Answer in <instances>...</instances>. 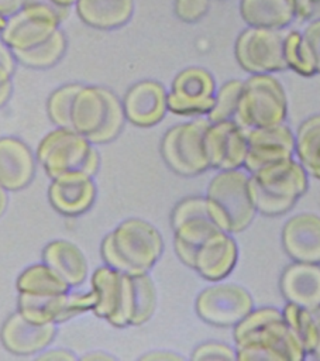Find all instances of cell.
<instances>
[{
    "label": "cell",
    "mask_w": 320,
    "mask_h": 361,
    "mask_svg": "<svg viewBox=\"0 0 320 361\" xmlns=\"http://www.w3.org/2000/svg\"><path fill=\"white\" fill-rule=\"evenodd\" d=\"M237 361H302L307 355L282 310L254 307L233 327Z\"/></svg>",
    "instance_id": "cell-1"
},
{
    "label": "cell",
    "mask_w": 320,
    "mask_h": 361,
    "mask_svg": "<svg viewBox=\"0 0 320 361\" xmlns=\"http://www.w3.org/2000/svg\"><path fill=\"white\" fill-rule=\"evenodd\" d=\"M162 252V234L152 223L140 217L120 221L100 243L103 264L128 275L149 272Z\"/></svg>",
    "instance_id": "cell-2"
},
{
    "label": "cell",
    "mask_w": 320,
    "mask_h": 361,
    "mask_svg": "<svg viewBox=\"0 0 320 361\" xmlns=\"http://www.w3.org/2000/svg\"><path fill=\"white\" fill-rule=\"evenodd\" d=\"M309 178L295 157L265 165L250 173L257 213L268 217L288 213L307 192Z\"/></svg>",
    "instance_id": "cell-3"
},
{
    "label": "cell",
    "mask_w": 320,
    "mask_h": 361,
    "mask_svg": "<svg viewBox=\"0 0 320 361\" xmlns=\"http://www.w3.org/2000/svg\"><path fill=\"white\" fill-rule=\"evenodd\" d=\"M125 121L121 99L113 90L99 85L82 83L72 104V128L94 145H101L116 140Z\"/></svg>",
    "instance_id": "cell-4"
},
{
    "label": "cell",
    "mask_w": 320,
    "mask_h": 361,
    "mask_svg": "<svg viewBox=\"0 0 320 361\" xmlns=\"http://www.w3.org/2000/svg\"><path fill=\"white\" fill-rule=\"evenodd\" d=\"M204 197L214 223L230 234L244 231L257 216L250 172L244 168L217 171L207 185Z\"/></svg>",
    "instance_id": "cell-5"
},
{
    "label": "cell",
    "mask_w": 320,
    "mask_h": 361,
    "mask_svg": "<svg viewBox=\"0 0 320 361\" xmlns=\"http://www.w3.org/2000/svg\"><path fill=\"white\" fill-rule=\"evenodd\" d=\"M96 147L72 127H55L38 142L35 158L51 179L72 171L94 176L100 166Z\"/></svg>",
    "instance_id": "cell-6"
},
{
    "label": "cell",
    "mask_w": 320,
    "mask_h": 361,
    "mask_svg": "<svg viewBox=\"0 0 320 361\" xmlns=\"http://www.w3.org/2000/svg\"><path fill=\"white\" fill-rule=\"evenodd\" d=\"M288 96L273 73H251L242 85L234 121L244 130L285 123Z\"/></svg>",
    "instance_id": "cell-7"
},
{
    "label": "cell",
    "mask_w": 320,
    "mask_h": 361,
    "mask_svg": "<svg viewBox=\"0 0 320 361\" xmlns=\"http://www.w3.org/2000/svg\"><path fill=\"white\" fill-rule=\"evenodd\" d=\"M210 120L195 117L168 128L161 140V157L180 176H196L210 169L204 135Z\"/></svg>",
    "instance_id": "cell-8"
},
{
    "label": "cell",
    "mask_w": 320,
    "mask_h": 361,
    "mask_svg": "<svg viewBox=\"0 0 320 361\" xmlns=\"http://www.w3.org/2000/svg\"><path fill=\"white\" fill-rule=\"evenodd\" d=\"M175 254L192 268L199 245L220 227L211 219L204 196H187L179 200L171 213Z\"/></svg>",
    "instance_id": "cell-9"
},
{
    "label": "cell",
    "mask_w": 320,
    "mask_h": 361,
    "mask_svg": "<svg viewBox=\"0 0 320 361\" xmlns=\"http://www.w3.org/2000/svg\"><path fill=\"white\" fill-rule=\"evenodd\" d=\"M90 289L96 295L92 313L113 327H130L133 319V279L109 265L90 274Z\"/></svg>",
    "instance_id": "cell-10"
},
{
    "label": "cell",
    "mask_w": 320,
    "mask_h": 361,
    "mask_svg": "<svg viewBox=\"0 0 320 361\" xmlns=\"http://www.w3.org/2000/svg\"><path fill=\"white\" fill-rule=\"evenodd\" d=\"M62 23L61 13L48 0L25 1L7 17L0 37L13 52L24 51L48 39Z\"/></svg>",
    "instance_id": "cell-11"
},
{
    "label": "cell",
    "mask_w": 320,
    "mask_h": 361,
    "mask_svg": "<svg viewBox=\"0 0 320 361\" xmlns=\"http://www.w3.org/2000/svg\"><path fill=\"white\" fill-rule=\"evenodd\" d=\"M285 30L248 27L242 30L234 44L237 63L251 73H276L286 71L283 56Z\"/></svg>",
    "instance_id": "cell-12"
},
{
    "label": "cell",
    "mask_w": 320,
    "mask_h": 361,
    "mask_svg": "<svg viewBox=\"0 0 320 361\" xmlns=\"http://www.w3.org/2000/svg\"><path fill=\"white\" fill-rule=\"evenodd\" d=\"M254 307V299L242 285L223 281L202 289L195 300L199 319L214 327L233 329Z\"/></svg>",
    "instance_id": "cell-13"
},
{
    "label": "cell",
    "mask_w": 320,
    "mask_h": 361,
    "mask_svg": "<svg viewBox=\"0 0 320 361\" xmlns=\"http://www.w3.org/2000/svg\"><path fill=\"white\" fill-rule=\"evenodd\" d=\"M217 85L202 66H187L172 79L168 90V111L183 117H206L213 107Z\"/></svg>",
    "instance_id": "cell-14"
},
{
    "label": "cell",
    "mask_w": 320,
    "mask_h": 361,
    "mask_svg": "<svg viewBox=\"0 0 320 361\" xmlns=\"http://www.w3.org/2000/svg\"><path fill=\"white\" fill-rule=\"evenodd\" d=\"M96 305V295L92 289H70L58 295H27L18 293L17 312L25 319L38 324H61L86 312H92Z\"/></svg>",
    "instance_id": "cell-15"
},
{
    "label": "cell",
    "mask_w": 320,
    "mask_h": 361,
    "mask_svg": "<svg viewBox=\"0 0 320 361\" xmlns=\"http://www.w3.org/2000/svg\"><path fill=\"white\" fill-rule=\"evenodd\" d=\"M248 151L244 169H257L295 157V133L286 123L245 130Z\"/></svg>",
    "instance_id": "cell-16"
},
{
    "label": "cell",
    "mask_w": 320,
    "mask_h": 361,
    "mask_svg": "<svg viewBox=\"0 0 320 361\" xmlns=\"http://www.w3.org/2000/svg\"><path fill=\"white\" fill-rule=\"evenodd\" d=\"M210 169L227 171L244 168L248 142L247 131L234 120L211 123L204 135Z\"/></svg>",
    "instance_id": "cell-17"
},
{
    "label": "cell",
    "mask_w": 320,
    "mask_h": 361,
    "mask_svg": "<svg viewBox=\"0 0 320 361\" xmlns=\"http://www.w3.org/2000/svg\"><path fill=\"white\" fill-rule=\"evenodd\" d=\"M125 120L141 128L159 124L168 113V90L154 79H142L131 85L123 99Z\"/></svg>",
    "instance_id": "cell-18"
},
{
    "label": "cell",
    "mask_w": 320,
    "mask_h": 361,
    "mask_svg": "<svg viewBox=\"0 0 320 361\" xmlns=\"http://www.w3.org/2000/svg\"><path fill=\"white\" fill-rule=\"evenodd\" d=\"M97 188L93 176L72 171L51 179L48 186V202L61 216L78 217L85 214L94 203Z\"/></svg>",
    "instance_id": "cell-19"
},
{
    "label": "cell",
    "mask_w": 320,
    "mask_h": 361,
    "mask_svg": "<svg viewBox=\"0 0 320 361\" xmlns=\"http://www.w3.org/2000/svg\"><path fill=\"white\" fill-rule=\"evenodd\" d=\"M56 336V324H38L20 312L11 313L0 327L3 347L20 357H35L51 345Z\"/></svg>",
    "instance_id": "cell-20"
},
{
    "label": "cell",
    "mask_w": 320,
    "mask_h": 361,
    "mask_svg": "<svg viewBox=\"0 0 320 361\" xmlns=\"http://www.w3.org/2000/svg\"><path fill=\"white\" fill-rule=\"evenodd\" d=\"M237 261V241L233 234L220 228L199 245L192 269L209 282H219L233 272Z\"/></svg>",
    "instance_id": "cell-21"
},
{
    "label": "cell",
    "mask_w": 320,
    "mask_h": 361,
    "mask_svg": "<svg viewBox=\"0 0 320 361\" xmlns=\"http://www.w3.org/2000/svg\"><path fill=\"white\" fill-rule=\"evenodd\" d=\"M281 243L292 261L320 264V216L303 212L289 217L282 227Z\"/></svg>",
    "instance_id": "cell-22"
},
{
    "label": "cell",
    "mask_w": 320,
    "mask_h": 361,
    "mask_svg": "<svg viewBox=\"0 0 320 361\" xmlns=\"http://www.w3.org/2000/svg\"><path fill=\"white\" fill-rule=\"evenodd\" d=\"M35 152L21 138L0 137V185L8 192L28 186L35 175Z\"/></svg>",
    "instance_id": "cell-23"
},
{
    "label": "cell",
    "mask_w": 320,
    "mask_h": 361,
    "mask_svg": "<svg viewBox=\"0 0 320 361\" xmlns=\"http://www.w3.org/2000/svg\"><path fill=\"white\" fill-rule=\"evenodd\" d=\"M283 299L310 312L320 309V264L293 261L281 274Z\"/></svg>",
    "instance_id": "cell-24"
},
{
    "label": "cell",
    "mask_w": 320,
    "mask_h": 361,
    "mask_svg": "<svg viewBox=\"0 0 320 361\" xmlns=\"http://www.w3.org/2000/svg\"><path fill=\"white\" fill-rule=\"evenodd\" d=\"M41 261L49 265L72 289L89 278V265L82 250L68 240H52L41 252Z\"/></svg>",
    "instance_id": "cell-25"
},
{
    "label": "cell",
    "mask_w": 320,
    "mask_h": 361,
    "mask_svg": "<svg viewBox=\"0 0 320 361\" xmlns=\"http://www.w3.org/2000/svg\"><path fill=\"white\" fill-rule=\"evenodd\" d=\"M75 13L87 27L100 31L125 25L134 14V0H76Z\"/></svg>",
    "instance_id": "cell-26"
},
{
    "label": "cell",
    "mask_w": 320,
    "mask_h": 361,
    "mask_svg": "<svg viewBox=\"0 0 320 361\" xmlns=\"http://www.w3.org/2000/svg\"><path fill=\"white\" fill-rule=\"evenodd\" d=\"M240 16L248 27L283 30L295 18L289 0H240Z\"/></svg>",
    "instance_id": "cell-27"
},
{
    "label": "cell",
    "mask_w": 320,
    "mask_h": 361,
    "mask_svg": "<svg viewBox=\"0 0 320 361\" xmlns=\"http://www.w3.org/2000/svg\"><path fill=\"white\" fill-rule=\"evenodd\" d=\"M295 158L310 178L320 180V113L299 124L295 133Z\"/></svg>",
    "instance_id": "cell-28"
},
{
    "label": "cell",
    "mask_w": 320,
    "mask_h": 361,
    "mask_svg": "<svg viewBox=\"0 0 320 361\" xmlns=\"http://www.w3.org/2000/svg\"><path fill=\"white\" fill-rule=\"evenodd\" d=\"M16 289L27 295H58L72 288L44 261L25 267L17 276Z\"/></svg>",
    "instance_id": "cell-29"
},
{
    "label": "cell",
    "mask_w": 320,
    "mask_h": 361,
    "mask_svg": "<svg viewBox=\"0 0 320 361\" xmlns=\"http://www.w3.org/2000/svg\"><path fill=\"white\" fill-rule=\"evenodd\" d=\"M68 39L62 28H58L44 42L24 51L13 52L17 63L30 69H48L56 65L65 55Z\"/></svg>",
    "instance_id": "cell-30"
},
{
    "label": "cell",
    "mask_w": 320,
    "mask_h": 361,
    "mask_svg": "<svg viewBox=\"0 0 320 361\" xmlns=\"http://www.w3.org/2000/svg\"><path fill=\"white\" fill-rule=\"evenodd\" d=\"M133 279V319L131 326L147 323L156 309V288L149 272L131 275Z\"/></svg>",
    "instance_id": "cell-31"
},
{
    "label": "cell",
    "mask_w": 320,
    "mask_h": 361,
    "mask_svg": "<svg viewBox=\"0 0 320 361\" xmlns=\"http://www.w3.org/2000/svg\"><path fill=\"white\" fill-rule=\"evenodd\" d=\"M282 314L288 326L300 340L306 355H312L313 348L316 345V338H317V326L314 320V313L295 303L286 302V305L282 309Z\"/></svg>",
    "instance_id": "cell-32"
},
{
    "label": "cell",
    "mask_w": 320,
    "mask_h": 361,
    "mask_svg": "<svg viewBox=\"0 0 320 361\" xmlns=\"http://www.w3.org/2000/svg\"><path fill=\"white\" fill-rule=\"evenodd\" d=\"M283 56L288 69L296 72L297 75L306 78L316 75L314 61L302 32L295 30L286 31L283 41Z\"/></svg>",
    "instance_id": "cell-33"
},
{
    "label": "cell",
    "mask_w": 320,
    "mask_h": 361,
    "mask_svg": "<svg viewBox=\"0 0 320 361\" xmlns=\"http://www.w3.org/2000/svg\"><path fill=\"white\" fill-rule=\"evenodd\" d=\"M244 80L230 79L217 87L214 103L206 116L211 123L223 120H234L238 110Z\"/></svg>",
    "instance_id": "cell-34"
},
{
    "label": "cell",
    "mask_w": 320,
    "mask_h": 361,
    "mask_svg": "<svg viewBox=\"0 0 320 361\" xmlns=\"http://www.w3.org/2000/svg\"><path fill=\"white\" fill-rule=\"evenodd\" d=\"M82 83H66L56 87L47 99V114L55 127H70V111L75 94Z\"/></svg>",
    "instance_id": "cell-35"
},
{
    "label": "cell",
    "mask_w": 320,
    "mask_h": 361,
    "mask_svg": "<svg viewBox=\"0 0 320 361\" xmlns=\"http://www.w3.org/2000/svg\"><path fill=\"white\" fill-rule=\"evenodd\" d=\"M190 360H237L234 345L220 341H204L195 347Z\"/></svg>",
    "instance_id": "cell-36"
},
{
    "label": "cell",
    "mask_w": 320,
    "mask_h": 361,
    "mask_svg": "<svg viewBox=\"0 0 320 361\" xmlns=\"http://www.w3.org/2000/svg\"><path fill=\"white\" fill-rule=\"evenodd\" d=\"M210 0H175L173 11L183 23H196L206 16Z\"/></svg>",
    "instance_id": "cell-37"
},
{
    "label": "cell",
    "mask_w": 320,
    "mask_h": 361,
    "mask_svg": "<svg viewBox=\"0 0 320 361\" xmlns=\"http://www.w3.org/2000/svg\"><path fill=\"white\" fill-rule=\"evenodd\" d=\"M302 35L310 49V54L314 61L316 66V75H320V18L312 20L307 23L304 30L302 31Z\"/></svg>",
    "instance_id": "cell-38"
},
{
    "label": "cell",
    "mask_w": 320,
    "mask_h": 361,
    "mask_svg": "<svg viewBox=\"0 0 320 361\" xmlns=\"http://www.w3.org/2000/svg\"><path fill=\"white\" fill-rule=\"evenodd\" d=\"M293 14L302 21L320 18V0H289Z\"/></svg>",
    "instance_id": "cell-39"
},
{
    "label": "cell",
    "mask_w": 320,
    "mask_h": 361,
    "mask_svg": "<svg viewBox=\"0 0 320 361\" xmlns=\"http://www.w3.org/2000/svg\"><path fill=\"white\" fill-rule=\"evenodd\" d=\"M38 360H48V361H75L78 357L66 348H45L39 354L35 355Z\"/></svg>",
    "instance_id": "cell-40"
},
{
    "label": "cell",
    "mask_w": 320,
    "mask_h": 361,
    "mask_svg": "<svg viewBox=\"0 0 320 361\" xmlns=\"http://www.w3.org/2000/svg\"><path fill=\"white\" fill-rule=\"evenodd\" d=\"M142 361H183L185 357L172 350H152L140 357Z\"/></svg>",
    "instance_id": "cell-41"
},
{
    "label": "cell",
    "mask_w": 320,
    "mask_h": 361,
    "mask_svg": "<svg viewBox=\"0 0 320 361\" xmlns=\"http://www.w3.org/2000/svg\"><path fill=\"white\" fill-rule=\"evenodd\" d=\"M0 63H3L6 68H8L11 72L16 71L17 66V61L16 56L13 54V51L10 49V47L3 41V38L0 37Z\"/></svg>",
    "instance_id": "cell-42"
},
{
    "label": "cell",
    "mask_w": 320,
    "mask_h": 361,
    "mask_svg": "<svg viewBox=\"0 0 320 361\" xmlns=\"http://www.w3.org/2000/svg\"><path fill=\"white\" fill-rule=\"evenodd\" d=\"M25 0H0V16L10 17L24 6Z\"/></svg>",
    "instance_id": "cell-43"
},
{
    "label": "cell",
    "mask_w": 320,
    "mask_h": 361,
    "mask_svg": "<svg viewBox=\"0 0 320 361\" xmlns=\"http://www.w3.org/2000/svg\"><path fill=\"white\" fill-rule=\"evenodd\" d=\"M80 360H83V361H99V360L100 361H113V360H116V357L103 350H93L90 353L83 354L80 357Z\"/></svg>",
    "instance_id": "cell-44"
},
{
    "label": "cell",
    "mask_w": 320,
    "mask_h": 361,
    "mask_svg": "<svg viewBox=\"0 0 320 361\" xmlns=\"http://www.w3.org/2000/svg\"><path fill=\"white\" fill-rule=\"evenodd\" d=\"M48 1L61 13L63 21L68 18L69 10H70V8L75 6V3H76V0H48Z\"/></svg>",
    "instance_id": "cell-45"
},
{
    "label": "cell",
    "mask_w": 320,
    "mask_h": 361,
    "mask_svg": "<svg viewBox=\"0 0 320 361\" xmlns=\"http://www.w3.org/2000/svg\"><path fill=\"white\" fill-rule=\"evenodd\" d=\"M13 93V82L0 83V107H3L11 97Z\"/></svg>",
    "instance_id": "cell-46"
},
{
    "label": "cell",
    "mask_w": 320,
    "mask_h": 361,
    "mask_svg": "<svg viewBox=\"0 0 320 361\" xmlns=\"http://www.w3.org/2000/svg\"><path fill=\"white\" fill-rule=\"evenodd\" d=\"M313 313H314V320H316V326H317V338H316V345L313 348L312 357L316 360H320V309Z\"/></svg>",
    "instance_id": "cell-47"
},
{
    "label": "cell",
    "mask_w": 320,
    "mask_h": 361,
    "mask_svg": "<svg viewBox=\"0 0 320 361\" xmlns=\"http://www.w3.org/2000/svg\"><path fill=\"white\" fill-rule=\"evenodd\" d=\"M8 190L0 185V217L6 213L8 206Z\"/></svg>",
    "instance_id": "cell-48"
},
{
    "label": "cell",
    "mask_w": 320,
    "mask_h": 361,
    "mask_svg": "<svg viewBox=\"0 0 320 361\" xmlns=\"http://www.w3.org/2000/svg\"><path fill=\"white\" fill-rule=\"evenodd\" d=\"M13 73L8 68H6L3 63H0V83L13 82Z\"/></svg>",
    "instance_id": "cell-49"
},
{
    "label": "cell",
    "mask_w": 320,
    "mask_h": 361,
    "mask_svg": "<svg viewBox=\"0 0 320 361\" xmlns=\"http://www.w3.org/2000/svg\"><path fill=\"white\" fill-rule=\"evenodd\" d=\"M6 17H3V16H0V32H1V30L4 28V25H6Z\"/></svg>",
    "instance_id": "cell-50"
},
{
    "label": "cell",
    "mask_w": 320,
    "mask_h": 361,
    "mask_svg": "<svg viewBox=\"0 0 320 361\" xmlns=\"http://www.w3.org/2000/svg\"><path fill=\"white\" fill-rule=\"evenodd\" d=\"M25 1H41V0H25Z\"/></svg>",
    "instance_id": "cell-51"
}]
</instances>
